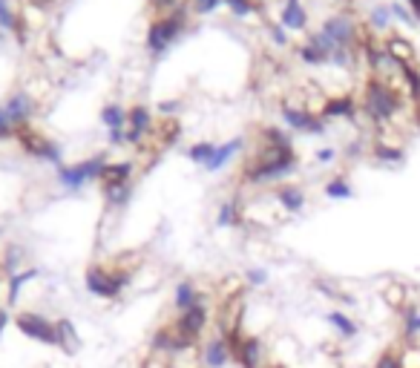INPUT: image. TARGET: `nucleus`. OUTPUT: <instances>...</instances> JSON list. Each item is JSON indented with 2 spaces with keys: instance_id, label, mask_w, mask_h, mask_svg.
Returning a JSON list of instances; mask_svg holds the SVG:
<instances>
[{
  "instance_id": "1",
  "label": "nucleus",
  "mask_w": 420,
  "mask_h": 368,
  "mask_svg": "<svg viewBox=\"0 0 420 368\" xmlns=\"http://www.w3.org/2000/svg\"><path fill=\"white\" fill-rule=\"evenodd\" d=\"M300 167V159H297V150H276V147H268L262 144L259 153L250 159L242 170V178L247 184H254V188H262V184H285L288 176H293Z\"/></svg>"
},
{
  "instance_id": "2",
  "label": "nucleus",
  "mask_w": 420,
  "mask_h": 368,
  "mask_svg": "<svg viewBox=\"0 0 420 368\" xmlns=\"http://www.w3.org/2000/svg\"><path fill=\"white\" fill-rule=\"evenodd\" d=\"M403 110V98H400V92L383 81V78H377L371 75L366 81V89H363V113L371 124L377 127H389Z\"/></svg>"
},
{
  "instance_id": "3",
  "label": "nucleus",
  "mask_w": 420,
  "mask_h": 368,
  "mask_svg": "<svg viewBox=\"0 0 420 368\" xmlns=\"http://www.w3.org/2000/svg\"><path fill=\"white\" fill-rule=\"evenodd\" d=\"M185 32H187V6H182L176 12H167V15H158L147 26V38H144L147 55L153 61L164 58L167 52H170V46L182 40Z\"/></svg>"
},
{
  "instance_id": "4",
  "label": "nucleus",
  "mask_w": 420,
  "mask_h": 368,
  "mask_svg": "<svg viewBox=\"0 0 420 368\" xmlns=\"http://www.w3.org/2000/svg\"><path fill=\"white\" fill-rule=\"evenodd\" d=\"M133 280H136V273L127 270V268L110 270V268H101V265H90L87 270H83V288H87V294L95 297V299H107V302L121 299V294L133 285Z\"/></svg>"
},
{
  "instance_id": "5",
  "label": "nucleus",
  "mask_w": 420,
  "mask_h": 368,
  "mask_svg": "<svg viewBox=\"0 0 420 368\" xmlns=\"http://www.w3.org/2000/svg\"><path fill=\"white\" fill-rule=\"evenodd\" d=\"M107 164H110L107 153H95V156H90V159L78 161V164H64V167H58V170H55V178H58V184H61L66 193H81L90 181H101Z\"/></svg>"
},
{
  "instance_id": "6",
  "label": "nucleus",
  "mask_w": 420,
  "mask_h": 368,
  "mask_svg": "<svg viewBox=\"0 0 420 368\" xmlns=\"http://www.w3.org/2000/svg\"><path fill=\"white\" fill-rule=\"evenodd\" d=\"M320 32L334 43V46H343V50H354L360 52L363 46V35H360V23L349 15V12H334L322 21Z\"/></svg>"
},
{
  "instance_id": "7",
  "label": "nucleus",
  "mask_w": 420,
  "mask_h": 368,
  "mask_svg": "<svg viewBox=\"0 0 420 368\" xmlns=\"http://www.w3.org/2000/svg\"><path fill=\"white\" fill-rule=\"evenodd\" d=\"M15 328L37 343V345H49L58 348V331H55V319H49L47 314H37V311H18L15 314Z\"/></svg>"
},
{
  "instance_id": "8",
  "label": "nucleus",
  "mask_w": 420,
  "mask_h": 368,
  "mask_svg": "<svg viewBox=\"0 0 420 368\" xmlns=\"http://www.w3.org/2000/svg\"><path fill=\"white\" fill-rule=\"evenodd\" d=\"M15 138H18V144H21V150H23L26 156H32V159H37V161H47V164H52L55 170L64 167V147H61L58 142H52V138L35 132L32 127L21 130Z\"/></svg>"
},
{
  "instance_id": "9",
  "label": "nucleus",
  "mask_w": 420,
  "mask_h": 368,
  "mask_svg": "<svg viewBox=\"0 0 420 368\" xmlns=\"http://www.w3.org/2000/svg\"><path fill=\"white\" fill-rule=\"evenodd\" d=\"M279 115L285 121L288 130L293 132H303V135H325L328 132V121L314 113V110H305V107H293V104H282L279 107Z\"/></svg>"
},
{
  "instance_id": "10",
  "label": "nucleus",
  "mask_w": 420,
  "mask_h": 368,
  "mask_svg": "<svg viewBox=\"0 0 420 368\" xmlns=\"http://www.w3.org/2000/svg\"><path fill=\"white\" fill-rule=\"evenodd\" d=\"M207 322H210V305L202 299V302L193 305L190 311L179 314V316L173 319V326H176V331H179L187 343L199 345V343H202V334H204V328H207Z\"/></svg>"
},
{
  "instance_id": "11",
  "label": "nucleus",
  "mask_w": 420,
  "mask_h": 368,
  "mask_svg": "<svg viewBox=\"0 0 420 368\" xmlns=\"http://www.w3.org/2000/svg\"><path fill=\"white\" fill-rule=\"evenodd\" d=\"M334 50H337V46H334V43L317 29V32H311V35L305 38V43L297 46V55H300V61L308 64V67H325V64H331Z\"/></svg>"
},
{
  "instance_id": "12",
  "label": "nucleus",
  "mask_w": 420,
  "mask_h": 368,
  "mask_svg": "<svg viewBox=\"0 0 420 368\" xmlns=\"http://www.w3.org/2000/svg\"><path fill=\"white\" fill-rule=\"evenodd\" d=\"M231 351H233V362H239L242 368H268V357H265V343H262V337L245 334Z\"/></svg>"
},
{
  "instance_id": "13",
  "label": "nucleus",
  "mask_w": 420,
  "mask_h": 368,
  "mask_svg": "<svg viewBox=\"0 0 420 368\" xmlns=\"http://www.w3.org/2000/svg\"><path fill=\"white\" fill-rule=\"evenodd\" d=\"M4 107H6V113H9V118H12V124H15L18 132L26 130V127H32V118L37 113V101L32 98V92H26V89L12 92V96L4 101Z\"/></svg>"
},
{
  "instance_id": "14",
  "label": "nucleus",
  "mask_w": 420,
  "mask_h": 368,
  "mask_svg": "<svg viewBox=\"0 0 420 368\" xmlns=\"http://www.w3.org/2000/svg\"><path fill=\"white\" fill-rule=\"evenodd\" d=\"M233 362V351L222 334L207 337L199 348V365L202 368H228Z\"/></svg>"
},
{
  "instance_id": "15",
  "label": "nucleus",
  "mask_w": 420,
  "mask_h": 368,
  "mask_svg": "<svg viewBox=\"0 0 420 368\" xmlns=\"http://www.w3.org/2000/svg\"><path fill=\"white\" fill-rule=\"evenodd\" d=\"M153 130H156V118H153L150 107H144V104L130 107V115H127V144L130 147H141L144 138Z\"/></svg>"
},
{
  "instance_id": "16",
  "label": "nucleus",
  "mask_w": 420,
  "mask_h": 368,
  "mask_svg": "<svg viewBox=\"0 0 420 368\" xmlns=\"http://www.w3.org/2000/svg\"><path fill=\"white\" fill-rule=\"evenodd\" d=\"M274 202H276L288 216H297V213L305 210L308 196H305V190L300 188V184L285 181V184H276V188H274Z\"/></svg>"
},
{
  "instance_id": "17",
  "label": "nucleus",
  "mask_w": 420,
  "mask_h": 368,
  "mask_svg": "<svg viewBox=\"0 0 420 368\" xmlns=\"http://www.w3.org/2000/svg\"><path fill=\"white\" fill-rule=\"evenodd\" d=\"M276 21L288 29V32H308V12L303 6V0H282Z\"/></svg>"
},
{
  "instance_id": "18",
  "label": "nucleus",
  "mask_w": 420,
  "mask_h": 368,
  "mask_svg": "<svg viewBox=\"0 0 420 368\" xmlns=\"http://www.w3.org/2000/svg\"><path fill=\"white\" fill-rule=\"evenodd\" d=\"M320 115L325 118V121H331V118H346V121H354L357 118V101H354V96H328L325 101H322V107H320Z\"/></svg>"
},
{
  "instance_id": "19",
  "label": "nucleus",
  "mask_w": 420,
  "mask_h": 368,
  "mask_svg": "<svg viewBox=\"0 0 420 368\" xmlns=\"http://www.w3.org/2000/svg\"><path fill=\"white\" fill-rule=\"evenodd\" d=\"M245 135H236V138H231V142H225V144H216V153H214V159H210L207 164H204V170L207 173H222L242 150H245Z\"/></svg>"
},
{
  "instance_id": "20",
  "label": "nucleus",
  "mask_w": 420,
  "mask_h": 368,
  "mask_svg": "<svg viewBox=\"0 0 420 368\" xmlns=\"http://www.w3.org/2000/svg\"><path fill=\"white\" fill-rule=\"evenodd\" d=\"M55 331H58V348H61L66 357H75V354L83 348V343H81V334H78L75 322H72L69 316H61V319H55Z\"/></svg>"
},
{
  "instance_id": "21",
  "label": "nucleus",
  "mask_w": 420,
  "mask_h": 368,
  "mask_svg": "<svg viewBox=\"0 0 420 368\" xmlns=\"http://www.w3.org/2000/svg\"><path fill=\"white\" fill-rule=\"evenodd\" d=\"M202 299H204V294L196 288L193 280H179V282H176V288H173V308H176V314L190 311V308L199 305Z\"/></svg>"
},
{
  "instance_id": "22",
  "label": "nucleus",
  "mask_w": 420,
  "mask_h": 368,
  "mask_svg": "<svg viewBox=\"0 0 420 368\" xmlns=\"http://www.w3.org/2000/svg\"><path fill=\"white\" fill-rule=\"evenodd\" d=\"M40 276V268H23L21 273H15V276H9L6 280V308H15L18 305V299H21V294H23V288L29 285V282H35Z\"/></svg>"
},
{
  "instance_id": "23",
  "label": "nucleus",
  "mask_w": 420,
  "mask_h": 368,
  "mask_svg": "<svg viewBox=\"0 0 420 368\" xmlns=\"http://www.w3.org/2000/svg\"><path fill=\"white\" fill-rule=\"evenodd\" d=\"M386 52H389V58H392L397 67H417V55H414L412 40H406V38H400V35H392V38L386 40Z\"/></svg>"
},
{
  "instance_id": "24",
  "label": "nucleus",
  "mask_w": 420,
  "mask_h": 368,
  "mask_svg": "<svg viewBox=\"0 0 420 368\" xmlns=\"http://www.w3.org/2000/svg\"><path fill=\"white\" fill-rule=\"evenodd\" d=\"M325 322H328V328L337 334L340 340H354L360 334V326L346 314V311H328L325 314Z\"/></svg>"
},
{
  "instance_id": "25",
  "label": "nucleus",
  "mask_w": 420,
  "mask_h": 368,
  "mask_svg": "<svg viewBox=\"0 0 420 368\" xmlns=\"http://www.w3.org/2000/svg\"><path fill=\"white\" fill-rule=\"evenodd\" d=\"M133 173H136V164L127 159V161H110L104 176H101V188H112V184H127L133 181Z\"/></svg>"
},
{
  "instance_id": "26",
  "label": "nucleus",
  "mask_w": 420,
  "mask_h": 368,
  "mask_svg": "<svg viewBox=\"0 0 420 368\" xmlns=\"http://www.w3.org/2000/svg\"><path fill=\"white\" fill-rule=\"evenodd\" d=\"M23 262H26V248L18 245V242H9L4 248V253H0V270H4L6 280L23 270Z\"/></svg>"
},
{
  "instance_id": "27",
  "label": "nucleus",
  "mask_w": 420,
  "mask_h": 368,
  "mask_svg": "<svg viewBox=\"0 0 420 368\" xmlns=\"http://www.w3.org/2000/svg\"><path fill=\"white\" fill-rule=\"evenodd\" d=\"M101 193H104V202H107L110 210H121V207L130 205L136 188H133V181H127V184H112V188H101Z\"/></svg>"
},
{
  "instance_id": "28",
  "label": "nucleus",
  "mask_w": 420,
  "mask_h": 368,
  "mask_svg": "<svg viewBox=\"0 0 420 368\" xmlns=\"http://www.w3.org/2000/svg\"><path fill=\"white\" fill-rule=\"evenodd\" d=\"M127 115H130V110H124L118 101L104 104L101 113H98V118H101V124L107 127V132H110V130H127Z\"/></svg>"
},
{
  "instance_id": "29",
  "label": "nucleus",
  "mask_w": 420,
  "mask_h": 368,
  "mask_svg": "<svg viewBox=\"0 0 420 368\" xmlns=\"http://www.w3.org/2000/svg\"><path fill=\"white\" fill-rule=\"evenodd\" d=\"M325 199L331 202H346V199H354V188H351V181L346 176H334L325 181V188H322Z\"/></svg>"
},
{
  "instance_id": "30",
  "label": "nucleus",
  "mask_w": 420,
  "mask_h": 368,
  "mask_svg": "<svg viewBox=\"0 0 420 368\" xmlns=\"http://www.w3.org/2000/svg\"><path fill=\"white\" fill-rule=\"evenodd\" d=\"M242 224V207L236 199H225L216 210V227L228 230V227H239Z\"/></svg>"
},
{
  "instance_id": "31",
  "label": "nucleus",
  "mask_w": 420,
  "mask_h": 368,
  "mask_svg": "<svg viewBox=\"0 0 420 368\" xmlns=\"http://www.w3.org/2000/svg\"><path fill=\"white\" fill-rule=\"evenodd\" d=\"M371 156L380 161V164H403L406 161V153H403V147H392L389 142H380V138H377L374 142V147H371Z\"/></svg>"
},
{
  "instance_id": "32",
  "label": "nucleus",
  "mask_w": 420,
  "mask_h": 368,
  "mask_svg": "<svg viewBox=\"0 0 420 368\" xmlns=\"http://www.w3.org/2000/svg\"><path fill=\"white\" fill-rule=\"evenodd\" d=\"M0 29L12 32L18 40H23V26H21V15L12 9L9 0H0Z\"/></svg>"
},
{
  "instance_id": "33",
  "label": "nucleus",
  "mask_w": 420,
  "mask_h": 368,
  "mask_svg": "<svg viewBox=\"0 0 420 368\" xmlns=\"http://www.w3.org/2000/svg\"><path fill=\"white\" fill-rule=\"evenodd\" d=\"M222 6H228L231 15L239 18V21L262 15V4H259V0H222Z\"/></svg>"
},
{
  "instance_id": "34",
  "label": "nucleus",
  "mask_w": 420,
  "mask_h": 368,
  "mask_svg": "<svg viewBox=\"0 0 420 368\" xmlns=\"http://www.w3.org/2000/svg\"><path fill=\"white\" fill-rule=\"evenodd\" d=\"M392 9H389V4H374L371 9H368V26H371V32H386L389 26H392Z\"/></svg>"
},
{
  "instance_id": "35",
  "label": "nucleus",
  "mask_w": 420,
  "mask_h": 368,
  "mask_svg": "<svg viewBox=\"0 0 420 368\" xmlns=\"http://www.w3.org/2000/svg\"><path fill=\"white\" fill-rule=\"evenodd\" d=\"M214 153H216V144L214 142H196V144H190L187 150H185V156H187V161H193L196 167H202L204 170V164L214 159Z\"/></svg>"
},
{
  "instance_id": "36",
  "label": "nucleus",
  "mask_w": 420,
  "mask_h": 368,
  "mask_svg": "<svg viewBox=\"0 0 420 368\" xmlns=\"http://www.w3.org/2000/svg\"><path fill=\"white\" fill-rule=\"evenodd\" d=\"M400 314H403V334H406V340L417 337V334H420V308L406 305Z\"/></svg>"
},
{
  "instance_id": "37",
  "label": "nucleus",
  "mask_w": 420,
  "mask_h": 368,
  "mask_svg": "<svg viewBox=\"0 0 420 368\" xmlns=\"http://www.w3.org/2000/svg\"><path fill=\"white\" fill-rule=\"evenodd\" d=\"M383 299H386V305L389 308H395V311H403L409 302H406V288L400 285V282H392L386 291H383Z\"/></svg>"
},
{
  "instance_id": "38",
  "label": "nucleus",
  "mask_w": 420,
  "mask_h": 368,
  "mask_svg": "<svg viewBox=\"0 0 420 368\" xmlns=\"http://www.w3.org/2000/svg\"><path fill=\"white\" fill-rule=\"evenodd\" d=\"M400 78H403V84L409 89V96L414 101H420V69L417 67H400Z\"/></svg>"
},
{
  "instance_id": "39",
  "label": "nucleus",
  "mask_w": 420,
  "mask_h": 368,
  "mask_svg": "<svg viewBox=\"0 0 420 368\" xmlns=\"http://www.w3.org/2000/svg\"><path fill=\"white\" fill-rule=\"evenodd\" d=\"M242 280H245V285L247 288H265L268 282H271V273L265 270V268H247L245 273H242Z\"/></svg>"
},
{
  "instance_id": "40",
  "label": "nucleus",
  "mask_w": 420,
  "mask_h": 368,
  "mask_svg": "<svg viewBox=\"0 0 420 368\" xmlns=\"http://www.w3.org/2000/svg\"><path fill=\"white\" fill-rule=\"evenodd\" d=\"M389 9H392V18H395V21H400L406 29H417V26H420V23H417V18L412 15V9H409L406 4H397V0H392Z\"/></svg>"
},
{
  "instance_id": "41",
  "label": "nucleus",
  "mask_w": 420,
  "mask_h": 368,
  "mask_svg": "<svg viewBox=\"0 0 420 368\" xmlns=\"http://www.w3.org/2000/svg\"><path fill=\"white\" fill-rule=\"evenodd\" d=\"M222 6V0H190V9L196 15H214Z\"/></svg>"
},
{
  "instance_id": "42",
  "label": "nucleus",
  "mask_w": 420,
  "mask_h": 368,
  "mask_svg": "<svg viewBox=\"0 0 420 368\" xmlns=\"http://www.w3.org/2000/svg\"><path fill=\"white\" fill-rule=\"evenodd\" d=\"M12 135H18V130H15V124H12L9 113H6V107L0 104V142H4V138H12Z\"/></svg>"
},
{
  "instance_id": "43",
  "label": "nucleus",
  "mask_w": 420,
  "mask_h": 368,
  "mask_svg": "<svg viewBox=\"0 0 420 368\" xmlns=\"http://www.w3.org/2000/svg\"><path fill=\"white\" fill-rule=\"evenodd\" d=\"M400 362H403V368H420V348L417 345H406L403 354H400Z\"/></svg>"
},
{
  "instance_id": "44",
  "label": "nucleus",
  "mask_w": 420,
  "mask_h": 368,
  "mask_svg": "<svg viewBox=\"0 0 420 368\" xmlns=\"http://www.w3.org/2000/svg\"><path fill=\"white\" fill-rule=\"evenodd\" d=\"M374 368H403L400 354H395V351H383L380 357L374 360Z\"/></svg>"
},
{
  "instance_id": "45",
  "label": "nucleus",
  "mask_w": 420,
  "mask_h": 368,
  "mask_svg": "<svg viewBox=\"0 0 420 368\" xmlns=\"http://www.w3.org/2000/svg\"><path fill=\"white\" fill-rule=\"evenodd\" d=\"M265 29H268V35H271V40H274L276 46H288V29H285L279 21H276V23H268Z\"/></svg>"
},
{
  "instance_id": "46",
  "label": "nucleus",
  "mask_w": 420,
  "mask_h": 368,
  "mask_svg": "<svg viewBox=\"0 0 420 368\" xmlns=\"http://www.w3.org/2000/svg\"><path fill=\"white\" fill-rule=\"evenodd\" d=\"M147 4H150L153 9H158L161 15H167V12H176V9H182V6H185L182 0H147Z\"/></svg>"
},
{
  "instance_id": "47",
  "label": "nucleus",
  "mask_w": 420,
  "mask_h": 368,
  "mask_svg": "<svg viewBox=\"0 0 420 368\" xmlns=\"http://www.w3.org/2000/svg\"><path fill=\"white\" fill-rule=\"evenodd\" d=\"M139 368H173V365H170V360H167V357L150 354V357H144V360L139 362Z\"/></svg>"
},
{
  "instance_id": "48",
  "label": "nucleus",
  "mask_w": 420,
  "mask_h": 368,
  "mask_svg": "<svg viewBox=\"0 0 420 368\" xmlns=\"http://www.w3.org/2000/svg\"><path fill=\"white\" fill-rule=\"evenodd\" d=\"M182 104H185V101H179V98H173V101H161V104H158L161 118H176V113L182 110Z\"/></svg>"
},
{
  "instance_id": "49",
  "label": "nucleus",
  "mask_w": 420,
  "mask_h": 368,
  "mask_svg": "<svg viewBox=\"0 0 420 368\" xmlns=\"http://www.w3.org/2000/svg\"><path fill=\"white\" fill-rule=\"evenodd\" d=\"M107 142H110V147H124L127 144V130H110Z\"/></svg>"
},
{
  "instance_id": "50",
  "label": "nucleus",
  "mask_w": 420,
  "mask_h": 368,
  "mask_svg": "<svg viewBox=\"0 0 420 368\" xmlns=\"http://www.w3.org/2000/svg\"><path fill=\"white\" fill-rule=\"evenodd\" d=\"M314 159H317V164H331L334 159H337V150H334V147H320L314 153Z\"/></svg>"
},
{
  "instance_id": "51",
  "label": "nucleus",
  "mask_w": 420,
  "mask_h": 368,
  "mask_svg": "<svg viewBox=\"0 0 420 368\" xmlns=\"http://www.w3.org/2000/svg\"><path fill=\"white\" fill-rule=\"evenodd\" d=\"M9 322H15V316L9 314V308H0V340H4L6 328H9Z\"/></svg>"
},
{
  "instance_id": "52",
  "label": "nucleus",
  "mask_w": 420,
  "mask_h": 368,
  "mask_svg": "<svg viewBox=\"0 0 420 368\" xmlns=\"http://www.w3.org/2000/svg\"><path fill=\"white\" fill-rule=\"evenodd\" d=\"M406 6L412 9V15L417 18V23H420V0H406Z\"/></svg>"
}]
</instances>
